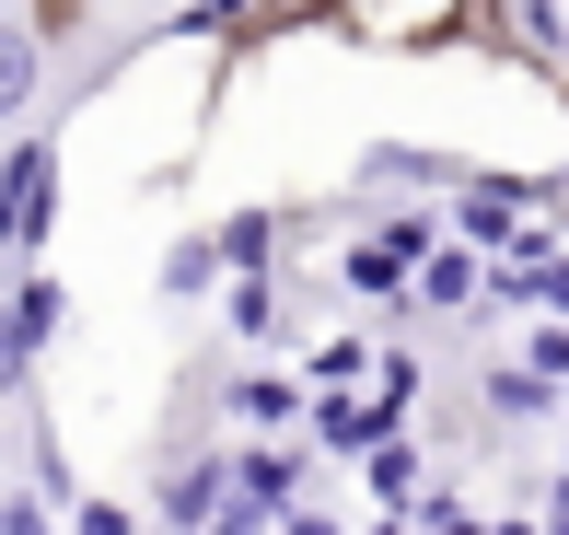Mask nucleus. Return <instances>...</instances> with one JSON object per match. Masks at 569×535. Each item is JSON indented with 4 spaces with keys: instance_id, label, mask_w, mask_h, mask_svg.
Returning a JSON list of instances; mask_svg holds the SVG:
<instances>
[{
    "instance_id": "4be33fe9",
    "label": "nucleus",
    "mask_w": 569,
    "mask_h": 535,
    "mask_svg": "<svg viewBox=\"0 0 569 535\" xmlns=\"http://www.w3.org/2000/svg\"><path fill=\"white\" fill-rule=\"evenodd\" d=\"M488 535H547V524H535V513H500V524H488Z\"/></svg>"
},
{
    "instance_id": "6ab92c4d",
    "label": "nucleus",
    "mask_w": 569,
    "mask_h": 535,
    "mask_svg": "<svg viewBox=\"0 0 569 535\" xmlns=\"http://www.w3.org/2000/svg\"><path fill=\"white\" fill-rule=\"evenodd\" d=\"M535 524H547V535H569V477H547V489H535Z\"/></svg>"
},
{
    "instance_id": "f8f14e48",
    "label": "nucleus",
    "mask_w": 569,
    "mask_h": 535,
    "mask_svg": "<svg viewBox=\"0 0 569 535\" xmlns=\"http://www.w3.org/2000/svg\"><path fill=\"white\" fill-rule=\"evenodd\" d=\"M360 489H372V513H419V501H430V466H419V443H407V430H383V443L360 454Z\"/></svg>"
},
{
    "instance_id": "1a4fd4ad",
    "label": "nucleus",
    "mask_w": 569,
    "mask_h": 535,
    "mask_svg": "<svg viewBox=\"0 0 569 535\" xmlns=\"http://www.w3.org/2000/svg\"><path fill=\"white\" fill-rule=\"evenodd\" d=\"M477 419H488V430H547V419H558V385H547V373H523V361H488V373H477Z\"/></svg>"
},
{
    "instance_id": "5701e85b",
    "label": "nucleus",
    "mask_w": 569,
    "mask_h": 535,
    "mask_svg": "<svg viewBox=\"0 0 569 535\" xmlns=\"http://www.w3.org/2000/svg\"><path fill=\"white\" fill-rule=\"evenodd\" d=\"M558 477H569V430H558Z\"/></svg>"
},
{
    "instance_id": "39448f33",
    "label": "nucleus",
    "mask_w": 569,
    "mask_h": 535,
    "mask_svg": "<svg viewBox=\"0 0 569 535\" xmlns=\"http://www.w3.org/2000/svg\"><path fill=\"white\" fill-rule=\"evenodd\" d=\"M488 47L523 59L535 82H569V0H488Z\"/></svg>"
},
{
    "instance_id": "412c9836",
    "label": "nucleus",
    "mask_w": 569,
    "mask_h": 535,
    "mask_svg": "<svg viewBox=\"0 0 569 535\" xmlns=\"http://www.w3.org/2000/svg\"><path fill=\"white\" fill-rule=\"evenodd\" d=\"M360 535H419V524H407V513H372V524H360Z\"/></svg>"
},
{
    "instance_id": "4468645a",
    "label": "nucleus",
    "mask_w": 569,
    "mask_h": 535,
    "mask_svg": "<svg viewBox=\"0 0 569 535\" xmlns=\"http://www.w3.org/2000/svg\"><path fill=\"white\" fill-rule=\"evenodd\" d=\"M360 396H372V419H383V430H407V419H419V349L383 338V349H372V385H360Z\"/></svg>"
},
{
    "instance_id": "9b49d317",
    "label": "nucleus",
    "mask_w": 569,
    "mask_h": 535,
    "mask_svg": "<svg viewBox=\"0 0 569 535\" xmlns=\"http://www.w3.org/2000/svg\"><path fill=\"white\" fill-rule=\"evenodd\" d=\"M488 268H500V257H477V245H442V257L419 268V315H488Z\"/></svg>"
},
{
    "instance_id": "423d86ee",
    "label": "nucleus",
    "mask_w": 569,
    "mask_h": 535,
    "mask_svg": "<svg viewBox=\"0 0 569 535\" xmlns=\"http://www.w3.org/2000/svg\"><path fill=\"white\" fill-rule=\"evenodd\" d=\"M232 291V257H221V234L210 221H187V234H163V257H151V303H221Z\"/></svg>"
},
{
    "instance_id": "f03ea898",
    "label": "nucleus",
    "mask_w": 569,
    "mask_h": 535,
    "mask_svg": "<svg viewBox=\"0 0 569 535\" xmlns=\"http://www.w3.org/2000/svg\"><path fill=\"white\" fill-rule=\"evenodd\" d=\"M47 234H59V140L23 129V140H0V257L36 268Z\"/></svg>"
},
{
    "instance_id": "dca6fc26",
    "label": "nucleus",
    "mask_w": 569,
    "mask_h": 535,
    "mask_svg": "<svg viewBox=\"0 0 569 535\" xmlns=\"http://www.w3.org/2000/svg\"><path fill=\"white\" fill-rule=\"evenodd\" d=\"M511 361H523V373H547V385H569V326H558V315H535Z\"/></svg>"
},
{
    "instance_id": "20e7f679",
    "label": "nucleus",
    "mask_w": 569,
    "mask_h": 535,
    "mask_svg": "<svg viewBox=\"0 0 569 535\" xmlns=\"http://www.w3.org/2000/svg\"><path fill=\"white\" fill-rule=\"evenodd\" d=\"M221 407L244 419V443H302V419H315V385H302V361H256L232 373Z\"/></svg>"
},
{
    "instance_id": "9d476101",
    "label": "nucleus",
    "mask_w": 569,
    "mask_h": 535,
    "mask_svg": "<svg viewBox=\"0 0 569 535\" xmlns=\"http://www.w3.org/2000/svg\"><path fill=\"white\" fill-rule=\"evenodd\" d=\"M210 234H221V257H232V279H268L279 257H291V210H268V198H244V210H221Z\"/></svg>"
},
{
    "instance_id": "0eeeda50",
    "label": "nucleus",
    "mask_w": 569,
    "mask_h": 535,
    "mask_svg": "<svg viewBox=\"0 0 569 535\" xmlns=\"http://www.w3.org/2000/svg\"><path fill=\"white\" fill-rule=\"evenodd\" d=\"M36 93H47V23L36 12H0V140H23Z\"/></svg>"
},
{
    "instance_id": "a211bd4d",
    "label": "nucleus",
    "mask_w": 569,
    "mask_h": 535,
    "mask_svg": "<svg viewBox=\"0 0 569 535\" xmlns=\"http://www.w3.org/2000/svg\"><path fill=\"white\" fill-rule=\"evenodd\" d=\"M535 234H558V245H569V164L535 175Z\"/></svg>"
},
{
    "instance_id": "f257e3e1",
    "label": "nucleus",
    "mask_w": 569,
    "mask_h": 535,
    "mask_svg": "<svg viewBox=\"0 0 569 535\" xmlns=\"http://www.w3.org/2000/svg\"><path fill=\"white\" fill-rule=\"evenodd\" d=\"M349 47H383V59H419V47H488V0H326Z\"/></svg>"
},
{
    "instance_id": "2eb2a0df",
    "label": "nucleus",
    "mask_w": 569,
    "mask_h": 535,
    "mask_svg": "<svg viewBox=\"0 0 569 535\" xmlns=\"http://www.w3.org/2000/svg\"><path fill=\"white\" fill-rule=\"evenodd\" d=\"M36 385H47V349L23 338V315H12V291H0V407H23V396H36Z\"/></svg>"
},
{
    "instance_id": "ddd939ff",
    "label": "nucleus",
    "mask_w": 569,
    "mask_h": 535,
    "mask_svg": "<svg viewBox=\"0 0 569 535\" xmlns=\"http://www.w3.org/2000/svg\"><path fill=\"white\" fill-rule=\"evenodd\" d=\"M12 315H23V338H36V349H59V338H70V279H59V268H12Z\"/></svg>"
},
{
    "instance_id": "aec40b11",
    "label": "nucleus",
    "mask_w": 569,
    "mask_h": 535,
    "mask_svg": "<svg viewBox=\"0 0 569 535\" xmlns=\"http://www.w3.org/2000/svg\"><path fill=\"white\" fill-rule=\"evenodd\" d=\"M279 535H360V524H338V513H326V501H302V513L279 524Z\"/></svg>"
},
{
    "instance_id": "6e6552de",
    "label": "nucleus",
    "mask_w": 569,
    "mask_h": 535,
    "mask_svg": "<svg viewBox=\"0 0 569 535\" xmlns=\"http://www.w3.org/2000/svg\"><path fill=\"white\" fill-rule=\"evenodd\" d=\"M221 326H232L244 349H279V361H291V326H302V315H291V279H279V268H268V279H232V291H221Z\"/></svg>"
},
{
    "instance_id": "f3484780",
    "label": "nucleus",
    "mask_w": 569,
    "mask_h": 535,
    "mask_svg": "<svg viewBox=\"0 0 569 535\" xmlns=\"http://www.w3.org/2000/svg\"><path fill=\"white\" fill-rule=\"evenodd\" d=\"M70 535H140V513L106 501V489H82V501H70Z\"/></svg>"
},
{
    "instance_id": "7ed1b4c3",
    "label": "nucleus",
    "mask_w": 569,
    "mask_h": 535,
    "mask_svg": "<svg viewBox=\"0 0 569 535\" xmlns=\"http://www.w3.org/2000/svg\"><path fill=\"white\" fill-rule=\"evenodd\" d=\"M221 524H232V443L163 454V477H151V535H221Z\"/></svg>"
}]
</instances>
